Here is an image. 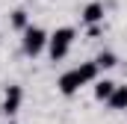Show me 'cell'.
I'll return each mask as SVG.
<instances>
[{
	"label": "cell",
	"mask_w": 127,
	"mask_h": 124,
	"mask_svg": "<svg viewBox=\"0 0 127 124\" xmlns=\"http://www.w3.org/2000/svg\"><path fill=\"white\" fill-rule=\"evenodd\" d=\"M103 15H106V9H103V3H97V0H92V3H86L83 6V12H80V18H83V24H100L103 21Z\"/></svg>",
	"instance_id": "5b68a950"
},
{
	"label": "cell",
	"mask_w": 127,
	"mask_h": 124,
	"mask_svg": "<svg viewBox=\"0 0 127 124\" xmlns=\"http://www.w3.org/2000/svg\"><path fill=\"white\" fill-rule=\"evenodd\" d=\"M74 35H77L74 27H59L56 32H50V38H47V53H50L53 62L68 56V50H71V44H74Z\"/></svg>",
	"instance_id": "7a4b0ae2"
},
{
	"label": "cell",
	"mask_w": 127,
	"mask_h": 124,
	"mask_svg": "<svg viewBox=\"0 0 127 124\" xmlns=\"http://www.w3.org/2000/svg\"><path fill=\"white\" fill-rule=\"evenodd\" d=\"M95 62H97L100 71H106V68H115V65H118V56H115L112 50H103V53H97V56H95Z\"/></svg>",
	"instance_id": "ba28073f"
},
{
	"label": "cell",
	"mask_w": 127,
	"mask_h": 124,
	"mask_svg": "<svg viewBox=\"0 0 127 124\" xmlns=\"http://www.w3.org/2000/svg\"><path fill=\"white\" fill-rule=\"evenodd\" d=\"M109 109H115V112H121V109H127V86H115V92L109 94Z\"/></svg>",
	"instance_id": "8992f818"
},
{
	"label": "cell",
	"mask_w": 127,
	"mask_h": 124,
	"mask_svg": "<svg viewBox=\"0 0 127 124\" xmlns=\"http://www.w3.org/2000/svg\"><path fill=\"white\" fill-rule=\"evenodd\" d=\"M12 27H15V30H27V27H30V18H27V9H15V12H12Z\"/></svg>",
	"instance_id": "9c48e42d"
},
{
	"label": "cell",
	"mask_w": 127,
	"mask_h": 124,
	"mask_svg": "<svg viewBox=\"0 0 127 124\" xmlns=\"http://www.w3.org/2000/svg\"><path fill=\"white\" fill-rule=\"evenodd\" d=\"M21 35H24V38H21V50H24V56H30V59H35V56L47 47V38H50L41 27H32V24L21 32Z\"/></svg>",
	"instance_id": "3957f363"
},
{
	"label": "cell",
	"mask_w": 127,
	"mask_h": 124,
	"mask_svg": "<svg viewBox=\"0 0 127 124\" xmlns=\"http://www.w3.org/2000/svg\"><path fill=\"white\" fill-rule=\"evenodd\" d=\"M115 86L118 83H112V80H95V100H109V94L115 92Z\"/></svg>",
	"instance_id": "52a82bcc"
},
{
	"label": "cell",
	"mask_w": 127,
	"mask_h": 124,
	"mask_svg": "<svg viewBox=\"0 0 127 124\" xmlns=\"http://www.w3.org/2000/svg\"><path fill=\"white\" fill-rule=\"evenodd\" d=\"M97 74H100V68H97V62H83L80 68H71V71H65L62 77H59V92L65 94V97H71V94H77L86 83H95L97 80Z\"/></svg>",
	"instance_id": "6da1fadb"
},
{
	"label": "cell",
	"mask_w": 127,
	"mask_h": 124,
	"mask_svg": "<svg viewBox=\"0 0 127 124\" xmlns=\"http://www.w3.org/2000/svg\"><path fill=\"white\" fill-rule=\"evenodd\" d=\"M21 100H24V89L21 86H6V94H3V115H15L18 109H21Z\"/></svg>",
	"instance_id": "277c9868"
}]
</instances>
